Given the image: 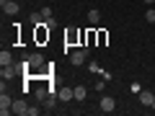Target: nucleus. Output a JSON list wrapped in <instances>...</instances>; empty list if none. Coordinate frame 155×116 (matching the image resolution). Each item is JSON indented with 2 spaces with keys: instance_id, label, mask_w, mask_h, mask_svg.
<instances>
[{
  "instance_id": "nucleus-1",
  "label": "nucleus",
  "mask_w": 155,
  "mask_h": 116,
  "mask_svg": "<svg viewBox=\"0 0 155 116\" xmlns=\"http://www.w3.org/2000/svg\"><path fill=\"white\" fill-rule=\"evenodd\" d=\"M16 75H21V70L16 65H0V77L3 80H13Z\"/></svg>"
},
{
  "instance_id": "nucleus-2",
  "label": "nucleus",
  "mask_w": 155,
  "mask_h": 116,
  "mask_svg": "<svg viewBox=\"0 0 155 116\" xmlns=\"http://www.w3.org/2000/svg\"><path fill=\"white\" fill-rule=\"evenodd\" d=\"M85 60H88V52H85V49H75V52H70V65L80 67V65H85Z\"/></svg>"
},
{
  "instance_id": "nucleus-3",
  "label": "nucleus",
  "mask_w": 155,
  "mask_h": 116,
  "mask_svg": "<svg viewBox=\"0 0 155 116\" xmlns=\"http://www.w3.org/2000/svg\"><path fill=\"white\" fill-rule=\"evenodd\" d=\"M0 8H3V13H8V16H16V13L21 11L18 0H0Z\"/></svg>"
},
{
  "instance_id": "nucleus-4",
  "label": "nucleus",
  "mask_w": 155,
  "mask_h": 116,
  "mask_svg": "<svg viewBox=\"0 0 155 116\" xmlns=\"http://www.w3.org/2000/svg\"><path fill=\"white\" fill-rule=\"evenodd\" d=\"M0 114H3V116L13 114V98L5 95V90H3V95H0Z\"/></svg>"
},
{
  "instance_id": "nucleus-5",
  "label": "nucleus",
  "mask_w": 155,
  "mask_h": 116,
  "mask_svg": "<svg viewBox=\"0 0 155 116\" xmlns=\"http://www.w3.org/2000/svg\"><path fill=\"white\" fill-rule=\"evenodd\" d=\"M114 108H116V101L111 98V95H104V98H101V111H104V114H111Z\"/></svg>"
},
{
  "instance_id": "nucleus-6",
  "label": "nucleus",
  "mask_w": 155,
  "mask_h": 116,
  "mask_svg": "<svg viewBox=\"0 0 155 116\" xmlns=\"http://www.w3.org/2000/svg\"><path fill=\"white\" fill-rule=\"evenodd\" d=\"M137 95H140V103H142V106H153V101H155V93H153V90H145V88L140 90Z\"/></svg>"
},
{
  "instance_id": "nucleus-7",
  "label": "nucleus",
  "mask_w": 155,
  "mask_h": 116,
  "mask_svg": "<svg viewBox=\"0 0 155 116\" xmlns=\"http://www.w3.org/2000/svg\"><path fill=\"white\" fill-rule=\"evenodd\" d=\"M57 95H60V101H75V88H57Z\"/></svg>"
},
{
  "instance_id": "nucleus-8",
  "label": "nucleus",
  "mask_w": 155,
  "mask_h": 116,
  "mask_svg": "<svg viewBox=\"0 0 155 116\" xmlns=\"http://www.w3.org/2000/svg\"><path fill=\"white\" fill-rule=\"evenodd\" d=\"M13 114L26 116V114H28V103H26V101H21V98H18V101H13Z\"/></svg>"
},
{
  "instance_id": "nucleus-9",
  "label": "nucleus",
  "mask_w": 155,
  "mask_h": 116,
  "mask_svg": "<svg viewBox=\"0 0 155 116\" xmlns=\"http://www.w3.org/2000/svg\"><path fill=\"white\" fill-rule=\"evenodd\" d=\"M26 60H28V65H31V70H36V67H41V65H44V57L39 54V52H34V54H28Z\"/></svg>"
},
{
  "instance_id": "nucleus-10",
  "label": "nucleus",
  "mask_w": 155,
  "mask_h": 116,
  "mask_svg": "<svg viewBox=\"0 0 155 116\" xmlns=\"http://www.w3.org/2000/svg\"><path fill=\"white\" fill-rule=\"evenodd\" d=\"M88 98V88L85 85H75V101H85Z\"/></svg>"
},
{
  "instance_id": "nucleus-11",
  "label": "nucleus",
  "mask_w": 155,
  "mask_h": 116,
  "mask_svg": "<svg viewBox=\"0 0 155 116\" xmlns=\"http://www.w3.org/2000/svg\"><path fill=\"white\" fill-rule=\"evenodd\" d=\"M57 101H60V95H57V93H49V95L44 98V103H47V108H54Z\"/></svg>"
},
{
  "instance_id": "nucleus-12",
  "label": "nucleus",
  "mask_w": 155,
  "mask_h": 116,
  "mask_svg": "<svg viewBox=\"0 0 155 116\" xmlns=\"http://www.w3.org/2000/svg\"><path fill=\"white\" fill-rule=\"evenodd\" d=\"M0 65H13V54L11 52H5V49L0 52Z\"/></svg>"
},
{
  "instance_id": "nucleus-13",
  "label": "nucleus",
  "mask_w": 155,
  "mask_h": 116,
  "mask_svg": "<svg viewBox=\"0 0 155 116\" xmlns=\"http://www.w3.org/2000/svg\"><path fill=\"white\" fill-rule=\"evenodd\" d=\"M88 21H91V23H93V26H96V23H98V21H101V13H98V11H96V8H91V11H88Z\"/></svg>"
},
{
  "instance_id": "nucleus-14",
  "label": "nucleus",
  "mask_w": 155,
  "mask_h": 116,
  "mask_svg": "<svg viewBox=\"0 0 155 116\" xmlns=\"http://www.w3.org/2000/svg\"><path fill=\"white\" fill-rule=\"evenodd\" d=\"M41 21H44V16H41V13H31V16H28V23H34V26H39Z\"/></svg>"
},
{
  "instance_id": "nucleus-15",
  "label": "nucleus",
  "mask_w": 155,
  "mask_h": 116,
  "mask_svg": "<svg viewBox=\"0 0 155 116\" xmlns=\"http://www.w3.org/2000/svg\"><path fill=\"white\" fill-rule=\"evenodd\" d=\"M145 21L155 26V5H153V8H147V13H145Z\"/></svg>"
},
{
  "instance_id": "nucleus-16",
  "label": "nucleus",
  "mask_w": 155,
  "mask_h": 116,
  "mask_svg": "<svg viewBox=\"0 0 155 116\" xmlns=\"http://www.w3.org/2000/svg\"><path fill=\"white\" fill-rule=\"evenodd\" d=\"M41 16H44V21H47V18H52V8L44 5V8H41Z\"/></svg>"
},
{
  "instance_id": "nucleus-17",
  "label": "nucleus",
  "mask_w": 155,
  "mask_h": 116,
  "mask_svg": "<svg viewBox=\"0 0 155 116\" xmlns=\"http://www.w3.org/2000/svg\"><path fill=\"white\" fill-rule=\"evenodd\" d=\"M44 23H47V28H54V26H57V21H54V16H52V18H47Z\"/></svg>"
},
{
  "instance_id": "nucleus-18",
  "label": "nucleus",
  "mask_w": 155,
  "mask_h": 116,
  "mask_svg": "<svg viewBox=\"0 0 155 116\" xmlns=\"http://www.w3.org/2000/svg\"><path fill=\"white\" fill-rule=\"evenodd\" d=\"M129 90H132V93H140V90H142V85H140V83H132V85H129Z\"/></svg>"
},
{
  "instance_id": "nucleus-19",
  "label": "nucleus",
  "mask_w": 155,
  "mask_h": 116,
  "mask_svg": "<svg viewBox=\"0 0 155 116\" xmlns=\"http://www.w3.org/2000/svg\"><path fill=\"white\" fill-rule=\"evenodd\" d=\"M36 114H39V108H36V106H28V114H26V116H36Z\"/></svg>"
},
{
  "instance_id": "nucleus-20",
  "label": "nucleus",
  "mask_w": 155,
  "mask_h": 116,
  "mask_svg": "<svg viewBox=\"0 0 155 116\" xmlns=\"http://www.w3.org/2000/svg\"><path fill=\"white\" fill-rule=\"evenodd\" d=\"M93 88H96V90H104V88H106V80H98V83H96Z\"/></svg>"
},
{
  "instance_id": "nucleus-21",
  "label": "nucleus",
  "mask_w": 155,
  "mask_h": 116,
  "mask_svg": "<svg viewBox=\"0 0 155 116\" xmlns=\"http://www.w3.org/2000/svg\"><path fill=\"white\" fill-rule=\"evenodd\" d=\"M145 3H147V5H155V0H145Z\"/></svg>"
},
{
  "instance_id": "nucleus-22",
  "label": "nucleus",
  "mask_w": 155,
  "mask_h": 116,
  "mask_svg": "<svg viewBox=\"0 0 155 116\" xmlns=\"http://www.w3.org/2000/svg\"><path fill=\"white\" fill-rule=\"evenodd\" d=\"M150 108H153V111H155V101H153V106H150Z\"/></svg>"
},
{
  "instance_id": "nucleus-23",
  "label": "nucleus",
  "mask_w": 155,
  "mask_h": 116,
  "mask_svg": "<svg viewBox=\"0 0 155 116\" xmlns=\"http://www.w3.org/2000/svg\"><path fill=\"white\" fill-rule=\"evenodd\" d=\"M153 36H155V28H153Z\"/></svg>"
},
{
  "instance_id": "nucleus-24",
  "label": "nucleus",
  "mask_w": 155,
  "mask_h": 116,
  "mask_svg": "<svg viewBox=\"0 0 155 116\" xmlns=\"http://www.w3.org/2000/svg\"><path fill=\"white\" fill-rule=\"evenodd\" d=\"M18 3H21V0H18Z\"/></svg>"
}]
</instances>
